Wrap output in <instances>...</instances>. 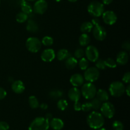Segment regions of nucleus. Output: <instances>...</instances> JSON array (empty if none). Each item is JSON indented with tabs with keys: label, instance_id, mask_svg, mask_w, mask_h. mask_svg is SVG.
Returning a JSON list of instances; mask_svg holds the SVG:
<instances>
[{
	"label": "nucleus",
	"instance_id": "nucleus-50",
	"mask_svg": "<svg viewBox=\"0 0 130 130\" xmlns=\"http://www.w3.org/2000/svg\"><path fill=\"white\" fill-rule=\"evenodd\" d=\"M97 130H107V129H105V128H100V129H98Z\"/></svg>",
	"mask_w": 130,
	"mask_h": 130
},
{
	"label": "nucleus",
	"instance_id": "nucleus-45",
	"mask_svg": "<svg viewBox=\"0 0 130 130\" xmlns=\"http://www.w3.org/2000/svg\"><path fill=\"white\" fill-rule=\"evenodd\" d=\"M130 85H128L126 87H125V93H126L127 96H129L130 95Z\"/></svg>",
	"mask_w": 130,
	"mask_h": 130
},
{
	"label": "nucleus",
	"instance_id": "nucleus-42",
	"mask_svg": "<svg viewBox=\"0 0 130 130\" xmlns=\"http://www.w3.org/2000/svg\"><path fill=\"white\" fill-rule=\"evenodd\" d=\"M81 105H82V104L80 103L79 102H76L74 104V109L76 111H80L81 110Z\"/></svg>",
	"mask_w": 130,
	"mask_h": 130
},
{
	"label": "nucleus",
	"instance_id": "nucleus-8",
	"mask_svg": "<svg viewBox=\"0 0 130 130\" xmlns=\"http://www.w3.org/2000/svg\"><path fill=\"white\" fill-rule=\"evenodd\" d=\"M100 110L101 112L100 113L102 114L103 116L108 119L112 118L116 112L114 105L111 102H109L108 101L103 102L102 104Z\"/></svg>",
	"mask_w": 130,
	"mask_h": 130
},
{
	"label": "nucleus",
	"instance_id": "nucleus-13",
	"mask_svg": "<svg viewBox=\"0 0 130 130\" xmlns=\"http://www.w3.org/2000/svg\"><path fill=\"white\" fill-rule=\"evenodd\" d=\"M56 54L55 51L51 48L45 49L41 55V58L43 61L45 62H52L55 58Z\"/></svg>",
	"mask_w": 130,
	"mask_h": 130
},
{
	"label": "nucleus",
	"instance_id": "nucleus-37",
	"mask_svg": "<svg viewBox=\"0 0 130 130\" xmlns=\"http://www.w3.org/2000/svg\"><path fill=\"white\" fill-rule=\"evenodd\" d=\"M92 110V107L90 102H86L81 105V110L84 112H89Z\"/></svg>",
	"mask_w": 130,
	"mask_h": 130
},
{
	"label": "nucleus",
	"instance_id": "nucleus-49",
	"mask_svg": "<svg viewBox=\"0 0 130 130\" xmlns=\"http://www.w3.org/2000/svg\"><path fill=\"white\" fill-rule=\"evenodd\" d=\"M68 1L71 3H75L77 1V0H68Z\"/></svg>",
	"mask_w": 130,
	"mask_h": 130
},
{
	"label": "nucleus",
	"instance_id": "nucleus-29",
	"mask_svg": "<svg viewBox=\"0 0 130 130\" xmlns=\"http://www.w3.org/2000/svg\"><path fill=\"white\" fill-rule=\"evenodd\" d=\"M77 64L79 66V68L83 71H85L89 66V61L85 57L80 58Z\"/></svg>",
	"mask_w": 130,
	"mask_h": 130
},
{
	"label": "nucleus",
	"instance_id": "nucleus-12",
	"mask_svg": "<svg viewBox=\"0 0 130 130\" xmlns=\"http://www.w3.org/2000/svg\"><path fill=\"white\" fill-rule=\"evenodd\" d=\"M48 9V3L46 0H36L32 7L33 11L36 14L42 15Z\"/></svg>",
	"mask_w": 130,
	"mask_h": 130
},
{
	"label": "nucleus",
	"instance_id": "nucleus-6",
	"mask_svg": "<svg viewBox=\"0 0 130 130\" xmlns=\"http://www.w3.org/2000/svg\"><path fill=\"white\" fill-rule=\"evenodd\" d=\"M27 49L31 53H37L41 49L42 46L41 41L36 37H30L25 42Z\"/></svg>",
	"mask_w": 130,
	"mask_h": 130
},
{
	"label": "nucleus",
	"instance_id": "nucleus-27",
	"mask_svg": "<svg viewBox=\"0 0 130 130\" xmlns=\"http://www.w3.org/2000/svg\"><path fill=\"white\" fill-rule=\"evenodd\" d=\"M63 96V92L60 90H52L49 92V96L52 99H58Z\"/></svg>",
	"mask_w": 130,
	"mask_h": 130
},
{
	"label": "nucleus",
	"instance_id": "nucleus-14",
	"mask_svg": "<svg viewBox=\"0 0 130 130\" xmlns=\"http://www.w3.org/2000/svg\"><path fill=\"white\" fill-rule=\"evenodd\" d=\"M85 78L81 74H74L70 78V83L74 87H79L84 84Z\"/></svg>",
	"mask_w": 130,
	"mask_h": 130
},
{
	"label": "nucleus",
	"instance_id": "nucleus-52",
	"mask_svg": "<svg viewBox=\"0 0 130 130\" xmlns=\"http://www.w3.org/2000/svg\"><path fill=\"white\" fill-rule=\"evenodd\" d=\"M27 1H36V0H26Z\"/></svg>",
	"mask_w": 130,
	"mask_h": 130
},
{
	"label": "nucleus",
	"instance_id": "nucleus-33",
	"mask_svg": "<svg viewBox=\"0 0 130 130\" xmlns=\"http://www.w3.org/2000/svg\"><path fill=\"white\" fill-rule=\"evenodd\" d=\"M105 63L107 67H109V68L111 69L116 68V67H117V65H118L115 60L113 59V58H107L105 60Z\"/></svg>",
	"mask_w": 130,
	"mask_h": 130
},
{
	"label": "nucleus",
	"instance_id": "nucleus-19",
	"mask_svg": "<svg viewBox=\"0 0 130 130\" xmlns=\"http://www.w3.org/2000/svg\"><path fill=\"white\" fill-rule=\"evenodd\" d=\"M96 98L102 102L108 101L109 99V93L104 89H99V90H96Z\"/></svg>",
	"mask_w": 130,
	"mask_h": 130
},
{
	"label": "nucleus",
	"instance_id": "nucleus-39",
	"mask_svg": "<svg viewBox=\"0 0 130 130\" xmlns=\"http://www.w3.org/2000/svg\"><path fill=\"white\" fill-rule=\"evenodd\" d=\"M10 126L6 122L0 121V130H8Z\"/></svg>",
	"mask_w": 130,
	"mask_h": 130
},
{
	"label": "nucleus",
	"instance_id": "nucleus-51",
	"mask_svg": "<svg viewBox=\"0 0 130 130\" xmlns=\"http://www.w3.org/2000/svg\"><path fill=\"white\" fill-rule=\"evenodd\" d=\"M55 1H56V2H60V1H62V0H54Z\"/></svg>",
	"mask_w": 130,
	"mask_h": 130
},
{
	"label": "nucleus",
	"instance_id": "nucleus-1",
	"mask_svg": "<svg viewBox=\"0 0 130 130\" xmlns=\"http://www.w3.org/2000/svg\"><path fill=\"white\" fill-rule=\"evenodd\" d=\"M86 122L90 128L94 129H98L102 128L104 125L105 119L101 113L94 110L88 116Z\"/></svg>",
	"mask_w": 130,
	"mask_h": 130
},
{
	"label": "nucleus",
	"instance_id": "nucleus-23",
	"mask_svg": "<svg viewBox=\"0 0 130 130\" xmlns=\"http://www.w3.org/2000/svg\"><path fill=\"white\" fill-rule=\"evenodd\" d=\"M70 53L66 49H61L56 54V57L60 61H63L70 57Z\"/></svg>",
	"mask_w": 130,
	"mask_h": 130
},
{
	"label": "nucleus",
	"instance_id": "nucleus-44",
	"mask_svg": "<svg viewBox=\"0 0 130 130\" xmlns=\"http://www.w3.org/2000/svg\"><path fill=\"white\" fill-rule=\"evenodd\" d=\"M39 107L41 109H43V110H46V109H48V106L46 104H45V103H43V104H41V105L39 104Z\"/></svg>",
	"mask_w": 130,
	"mask_h": 130
},
{
	"label": "nucleus",
	"instance_id": "nucleus-16",
	"mask_svg": "<svg viewBox=\"0 0 130 130\" xmlns=\"http://www.w3.org/2000/svg\"><path fill=\"white\" fill-rule=\"evenodd\" d=\"M81 90L77 87H73L70 89L68 91V97L71 101L76 102L79 101L81 99Z\"/></svg>",
	"mask_w": 130,
	"mask_h": 130
},
{
	"label": "nucleus",
	"instance_id": "nucleus-34",
	"mask_svg": "<svg viewBox=\"0 0 130 130\" xmlns=\"http://www.w3.org/2000/svg\"><path fill=\"white\" fill-rule=\"evenodd\" d=\"M112 128L114 130H124V124L120 121H115L112 123Z\"/></svg>",
	"mask_w": 130,
	"mask_h": 130
},
{
	"label": "nucleus",
	"instance_id": "nucleus-5",
	"mask_svg": "<svg viewBox=\"0 0 130 130\" xmlns=\"http://www.w3.org/2000/svg\"><path fill=\"white\" fill-rule=\"evenodd\" d=\"M109 91L111 96L120 97L125 93V86L121 81H114L109 86Z\"/></svg>",
	"mask_w": 130,
	"mask_h": 130
},
{
	"label": "nucleus",
	"instance_id": "nucleus-25",
	"mask_svg": "<svg viewBox=\"0 0 130 130\" xmlns=\"http://www.w3.org/2000/svg\"><path fill=\"white\" fill-rule=\"evenodd\" d=\"M93 25L91 24L90 22H85L81 24V27H80V30L83 33H87L90 32L92 30L93 28Z\"/></svg>",
	"mask_w": 130,
	"mask_h": 130
},
{
	"label": "nucleus",
	"instance_id": "nucleus-4",
	"mask_svg": "<svg viewBox=\"0 0 130 130\" xmlns=\"http://www.w3.org/2000/svg\"><path fill=\"white\" fill-rule=\"evenodd\" d=\"M49 127V121L43 117H38L31 122L29 130H48Z\"/></svg>",
	"mask_w": 130,
	"mask_h": 130
},
{
	"label": "nucleus",
	"instance_id": "nucleus-24",
	"mask_svg": "<svg viewBox=\"0 0 130 130\" xmlns=\"http://www.w3.org/2000/svg\"><path fill=\"white\" fill-rule=\"evenodd\" d=\"M90 36L88 34L83 33L79 38V44L82 46H88L90 43Z\"/></svg>",
	"mask_w": 130,
	"mask_h": 130
},
{
	"label": "nucleus",
	"instance_id": "nucleus-22",
	"mask_svg": "<svg viewBox=\"0 0 130 130\" xmlns=\"http://www.w3.org/2000/svg\"><path fill=\"white\" fill-rule=\"evenodd\" d=\"M21 10L22 12L27 14L28 15H30V14L32 13L33 12V10H32V6L27 2V1H25V0H22V1Z\"/></svg>",
	"mask_w": 130,
	"mask_h": 130
},
{
	"label": "nucleus",
	"instance_id": "nucleus-38",
	"mask_svg": "<svg viewBox=\"0 0 130 130\" xmlns=\"http://www.w3.org/2000/svg\"><path fill=\"white\" fill-rule=\"evenodd\" d=\"M122 81L124 83L129 84L130 82V73L129 72H127L124 73L123 75V77H122Z\"/></svg>",
	"mask_w": 130,
	"mask_h": 130
},
{
	"label": "nucleus",
	"instance_id": "nucleus-18",
	"mask_svg": "<svg viewBox=\"0 0 130 130\" xmlns=\"http://www.w3.org/2000/svg\"><path fill=\"white\" fill-rule=\"evenodd\" d=\"M50 126L54 130H61L64 126L63 121L60 118H52L49 122Z\"/></svg>",
	"mask_w": 130,
	"mask_h": 130
},
{
	"label": "nucleus",
	"instance_id": "nucleus-30",
	"mask_svg": "<svg viewBox=\"0 0 130 130\" xmlns=\"http://www.w3.org/2000/svg\"><path fill=\"white\" fill-rule=\"evenodd\" d=\"M90 102H91L92 109H93V110H99L100 107H101L102 104V102L101 101H100L96 97H95L93 98V99H91V101Z\"/></svg>",
	"mask_w": 130,
	"mask_h": 130
},
{
	"label": "nucleus",
	"instance_id": "nucleus-43",
	"mask_svg": "<svg viewBox=\"0 0 130 130\" xmlns=\"http://www.w3.org/2000/svg\"><path fill=\"white\" fill-rule=\"evenodd\" d=\"M91 24L93 25V26H96V25H100V20L99 19V17H94L91 20Z\"/></svg>",
	"mask_w": 130,
	"mask_h": 130
},
{
	"label": "nucleus",
	"instance_id": "nucleus-26",
	"mask_svg": "<svg viewBox=\"0 0 130 130\" xmlns=\"http://www.w3.org/2000/svg\"><path fill=\"white\" fill-rule=\"evenodd\" d=\"M29 104L30 107L33 109H37L39 107V102L38 99L34 95H32L29 97Z\"/></svg>",
	"mask_w": 130,
	"mask_h": 130
},
{
	"label": "nucleus",
	"instance_id": "nucleus-20",
	"mask_svg": "<svg viewBox=\"0 0 130 130\" xmlns=\"http://www.w3.org/2000/svg\"><path fill=\"white\" fill-rule=\"evenodd\" d=\"M26 29L27 31L30 32L35 33L39 30V26L35 20H32V19H29L27 20Z\"/></svg>",
	"mask_w": 130,
	"mask_h": 130
},
{
	"label": "nucleus",
	"instance_id": "nucleus-10",
	"mask_svg": "<svg viewBox=\"0 0 130 130\" xmlns=\"http://www.w3.org/2000/svg\"><path fill=\"white\" fill-rule=\"evenodd\" d=\"M102 16L103 21L104 22V23L109 25H114L118 20V17L116 14L113 11H110V10L104 11Z\"/></svg>",
	"mask_w": 130,
	"mask_h": 130
},
{
	"label": "nucleus",
	"instance_id": "nucleus-53",
	"mask_svg": "<svg viewBox=\"0 0 130 130\" xmlns=\"http://www.w3.org/2000/svg\"><path fill=\"white\" fill-rule=\"evenodd\" d=\"M0 3H1V0H0Z\"/></svg>",
	"mask_w": 130,
	"mask_h": 130
},
{
	"label": "nucleus",
	"instance_id": "nucleus-3",
	"mask_svg": "<svg viewBox=\"0 0 130 130\" xmlns=\"http://www.w3.org/2000/svg\"><path fill=\"white\" fill-rule=\"evenodd\" d=\"M96 88L93 83L88 82L82 85L81 90V95L86 100H91L95 97Z\"/></svg>",
	"mask_w": 130,
	"mask_h": 130
},
{
	"label": "nucleus",
	"instance_id": "nucleus-28",
	"mask_svg": "<svg viewBox=\"0 0 130 130\" xmlns=\"http://www.w3.org/2000/svg\"><path fill=\"white\" fill-rule=\"evenodd\" d=\"M28 19H29V15L22 11L19 12L16 15V20L19 23H24L25 22L27 21Z\"/></svg>",
	"mask_w": 130,
	"mask_h": 130
},
{
	"label": "nucleus",
	"instance_id": "nucleus-7",
	"mask_svg": "<svg viewBox=\"0 0 130 130\" xmlns=\"http://www.w3.org/2000/svg\"><path fill=\"white\" fill-rule=\"evenodd\" d=\"M83 77L88 82H95L100 77V71L96 67H88L85 71Z\"/></svg>",
	"mask_w": 130,
	"mask_h": 130
},
{
	"label": "nucleus",
	"instance_id": "nucleus-35",
	"mask_svg": "<svg viewBox=\"0 0 130 130\" xmlns=\"http://www.w3.org/2000/svg\"><path fill=\"white\" fill-rule=\"evenodd\" d=\"M96 67L99 70H104L106 69V65H105V60L103 59H98L96 61Z\"/></svg>",
	"mask_w": 130,
	"mask_h": 130
},
{
	"label": "nucleus",
	"instance_id": "nucleus-11",
	"mask_svg": "<svg viewBox=\"0 0 130 130\" xmlns=\"http://www.w3.org/2000/svg\"><path fill=\"white\" fill-rule=\"evenodd\" d=\"M93 36L96 40L103 41L106 38L107 30L102 25H96L94 26L92 29Z\"/></svg>",
	"mask_w": 130,
	"mask_h": 130
},
{
	"label": "nucleus",
	"instance_id": "nucleus-21",
	"mask_svg": "<svg viewBox=\"0 0 130 130\" xmlns=\"http://www.w3.org/2000/svg\"><path fill=\"white\" fill-rule=\"evenodd\" d=\"M77 60L74 57L70 56L65 60V66L68 69H73L77 66Z\"/></svg>",
	"mask_w": 130,
	"mask_h": 130
},
{
	"label": "nucleus",
	"instance_id": "nucleus-36",
	"mask_svg": "<svg viewBox=\"0 0 130 130\" xmlns=\"http://www.w3.org/2000/svg\"><path fill=\"white\" fill-rule=\"evenodd\" d=\"M74 57L76 59H80V58L84 57L85 55V50L83 48H77L74 52Z\"/></svg>",
	"mask_w": 130,
	"mask_h": 130
},
{
	"label": "nucleus",
	"instance_id": "nucleus-41",
	"mask_svg": "<svg viewBox=\"0 0 130 130\" xmlns=\"http://www.w3.org/2000/svg\"><path fill=\"white\" fill-rule=\"evenodd\" d=\"M6 95H7V93H6V90L3 88L0 87V100L5 99Z\"/></svg>",
	"mask_w": 130,
	"mask_h": 130
},
{
	"label": "nucleus",
	"instance_id": "nucleus-15",
	"mask_svg": "<svg viewBox=\"0 0 130 130\" xmlns=\"http://www.w3.org/2000/svg\"><path fill=\"white\" fill-rule=\"evenodd\" d=\"M129 60V54L128 52L125 50L121 51L118 53L116 56V62L117 64L120 66H124L126 64Z\"/></svg>",
	"mask_w": 130,
	"mask_h": 130
},
{
	"label": "nucleus",
	"instance_id": "nucleus-32",
	"mask_svg": "<svg viewBox=\"0 0 130 130\" xmlns=\"http://www.w3.org/2000/svg\"><path fill=\"white\" fill-rule=\"evenodd\" d=\"M41 43L46 46H50L53 44V39L50 36H44L41 40Z\"/></svg>",
	"mask_w": 130,
	"mask_h": 130
},
{
	"label": "nucleus",
	"instance_id": "nucleus-31",
	"mask_svg": "<svg viewBox=\"0 0 130 130\" xmlns=\"http://www.w3.org/2000/svg\"><path fill=\"white\" fill-rule=\"evenodd\" d=\"M57 108L60 110H65L68 107V102L66 100L60 99L57 102Z\"/></svg>",
	"mask_w": 130,
	"mask_h": 130
},
{
	"label": "nucleus",
	"instance_id": "nucleus-17",
	"mask_svg": "<svg viewBox=\"0 0 130 130\" xmlns=\"http://www.w3.org/2000/svg\"><path fill=\"white\" fill-rule=\"evenodd\" d=\"M25 85L21 80H15L11 84V90L17 94H21L25 91Z\"/></svg>",
	"mask_w": 130,
	"mask_h": 130
},
{
	"label": "nucleus",
	"instance_id": "nucleus-2",
	"mask_svg": "<svg viewBox=\"0 0 130 130\" xmlns=\"http://www.w3.org/2000/svg\"><path fill=\"white\" fill-rule=\"evenodd\" d=\"M88 12L93 17H99L104 12V5L97 1L90 3L87 8Z\"/></svg>",
	"mask_w": 130,
	"mask_h": 130
},
{
	"label": "nucleus",
	"instance_id": "nucleus-46",
	"mask_svg": "<svg viewBox=\"0 0 130 130\" xmlns=\"http://www.w3.org/2000/svg\"><path fill=\"white\" fill-rule=\"evenodd\" d=\"M45 118L47 119L48 121H50L51 119L53 118V116H52V114L51 113H48V114H46Z\"/></svg>",
	"mask_w": 130,
	"mask_h": 130
},
{
	"label": "nucleus",
	"instance_id": "nucleus-9",
	"mask_svg": "<svg viewBox=\"0 0 130 130\" xmlns=\"http://www.w3.org/2000/svg\"><path fill=\"white\" fill-rule=\"evenodd\" d=\"M85 55L89 62H95L99 58V50L93 45L88 46L85 51Z\"/></svg>",
	"mask_w": 130,
	"mask_h": 130
},
{
	"label": "nucleus",
	"instance_id": "nucleus-40",
	"mask_svg": "<svg viewBox=\"0 0 130 130\" xmlns=\"http://www.w3.org/2000/svg\"><path fill=\"white\" fill-rule=\"evenodd\" d=\"M122 48L126 52H129L130 50V43L129 41H126L124 42L122 44Z\"/></svg>",
	"mask_w": 130,
	"mask_h": 130
},
{
	"label": "nucleus",
	"instance_id": "nucleus-47",
	"mask_svg": "<svg viewBox=\"0 0 130 130\" xmlns=\"http://www.w3.org/2000/svg\"><path fill=\"white\" fill-rule=\"evenodd\" d=\"M113 0H102V2L104 5H109V4L112 3Z\"/></svg>",
	"mask_w": 130,
	"mask_h": 130
},
{
	"label": "nucleus",
	"instance_id": "nucleus-48",
	"mask_svg": "<svg viewBox=\"0 0 130 130\" xmlns=\"http://www.w3.org/2000/svg\"><path fill=\"white\" fill-rule=\"evenodd\" d=\"M8 80H9V81H10V82H11V83H13L14 81L13 78V77H8Z\"/></svg>",
	"mask_w": 130,
	"mask_h": 130
}]
</instances>
